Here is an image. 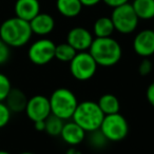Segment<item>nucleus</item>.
<instances>
[{"label": "nucleus", "instance_id": "f257e3e1", "mask_svg": "<svg viewBox=\"0 0 154 154\" xmlns=\"http://www.w3.org/2000/svg\"><path fill=\"white\" fill-rule=\"evenodd\" d=\"M33 36L30 22L12 17L0 24V39L10 48H21L29 43Z\"/></svg>", "mask_w": 154, "mask_h": 154}, {"label": "nucleus", "instance_id": "f03ea898", "mask_svg": "<svg viewBox=\"0 0 154 154\" xmlns=\"http://www.w3.org/2000/svg\"><path fill=\"white\" fill-rule=\"evenodd\" d=\"M89 53L92 55L98 66L105 68L117 64L122 57V45L113 37H95L89 49Z\"/></svg>", "mask_w": 154, "mask_h": 154}, {"label": "nucleus", "instance_id": "7ed1b4c3", "mask_svg": "<svg viewBox=\"0 0 154 154\" xmlns=\"http://www.w3.org/2000/svg\"><path fill=\"white\" fill-rule=\"evenodd\" d=\"M105 114L98 103L93 100H85L78 103L72 120L80 126L87 133L98 130L103 120Z\"/></svg>", "mask_w": 154, "mask_h": 154}, {"label": "nucleus", "instance_id": "20e7f679", "mask_svg": "<svg viewBox=\"0 0 154 154\" xmlns=\"http://www.w3.org/2000/svg\"><path fill=\"white\" fill-rule=\"evenodd\" d=\"M49 100L52 114L63 120H69L73 117V114L79 103L76 95L70 89L63 87L54 90Z\"/></svg>", "mask_w": 154, "mask_h": 154}, {"label": "nucleus", "instance_id": "39448f33", "mask_svg": "<svg viewBox=\"0 0 154 154\" xmlns=\"http://www.w3.org/2000/svg\"><path fill=\"white\" fill-rule=\"evenodd\" d=\"M111 19L114 29L120 34L128 35L133 33L138 26L139 19L133 10L132 5L126 3L113 9Z\"/></svg>", "mask_w": 154, "mask_h": 154}, {"label": "nucleus", "instance_id": "423d86ee", "mask_svg": "<svg viewBox=\"0 0 154 154\" xmlns=\"http://www.w3.org/2000/svg\"><path fill=\"white\" fill-rule=\"evenodd\" d=\"M98 64L89 51L77 52L75 57L70 61V72L75 79L79 82L90 80L97 72Z\"/></svg>", "mask_w": 154, "mask_h": 154}, {"label": "nucleus", "instance_id": "0eeeda50", "mask_svg": "<svg viewBox=\"0 0 154 154\" xmlns=\"http://www.w3.org/2000/svg\"><path fill=\"white\" fill-rule=\"evenodd\" d=\"M99 130L103 133L109 141H122L129 134L128 120L120 113L105 115Z\"/></svg>", "mask_w": 154, "mask_h": 154}, {"label": "nucleus", "instance_id": "6e6552de", "mask_svg": "<svg viewBox=\"0 0 154 154\" xmlns=\"http://www.w3.org/2000/svg\"><path fill=\"white\" fill-rule=\"evenodd\" d=\"M54 41L49 38H40L34 41L28 50V57L36 66H45L55 58Z\"/></svg>", "mask_w": 154, "mask_h": 154}, {"label": "nucleus", "instance_id": "1a4fd4ad", "mask_svg": "<svg viewBox=\"0 0 154 154\" xmlns=\"http://www.w3.org/2000/svg\"><path fill=\"white\" fill-rule=\"evenodd\" d=\"M24 112L33 122L38 120H45L52 114L49 98L45 95L32 96L28 100Z\"/></svg>", "mask_w": 154, "mask_h": 154}, {"label": "nucleus", "instance_id": "9d476101", "mask_svg": "<svg viewBox=\"0 0 154 154\" xmlns=\"http://www.w3.org/2000/svg\"><path fill=\"white\" fill-rule=\"evenodd\" d=\"M133 50L135 54L143 58L154 55V31L152 29L141 30L133 39Z\"/></svg>", "mask_w": 154, "mask_h": 154}, {"label": "nucleus", "instance_id": "9b49d317", "mask_svg": "<svg viewBox=\"0 0 154 154\" xmlns=\"http://www.w3.org/2000/svg\"><path fill=\"white\" fill-rule=\"evenodd\" d=\"M93 40V34L84 26H75L66 34V42L77 52L89 51Z\"/></svg>", "mask_w": 154, "mask_h": 154}, {"label": "nucleus", "instance_id": "f8f14e48", "mask_svg": "<svg viewBox=\"0 0 154 154\" xmlns=\"http://www.w3.org/2000/svg\"><path fill=\"white\" fill-rule=\"evenodd\" d=\"M60 136L66 143H68L71 147H75L86 139L87 132L75 122L71 120V122H64Z\"/></svg>", "mask_w": 154, "mask_h": 154}, {"label": "nucleus", "instance_id": "ddd939ff", "mask_svg": "<svg viewBox=\"0 0 154 154\" xmlns=\"http://www.w3.org/2000/svg\"><path fill=\"white\" fill-rule=\"evenodd\" d=\"M31 30L37 36H47L55 29V19L48 13H39L30 21Z\"/></svg>", "mask_w": 154, "mask_h": 154}, {"label": "nucleus", "instance_id": "4468645a", "mask_svg": "<svg viewBox=\"0 0 154 154\" xmlns=\"http://www.w3.org/2000/svg\"><path fill=\"white\" fill-rule=\"evenodd\" d=\"M14 12L16 17L30 22L40 13V2L39 0H16Z\"/></svg>", "mask_w": 154, "mask_h": 154}, {"label": "nucleus", "instance_id": "2eb2a0df", "mask_svg": "<svg viewBox=\"0 0 154 154\" xmlns=\"http://www.w3.org/2000/svg\"><path fill=\"white\" fill-rule=\"evenodd\" d=\"M28 100V97L23 91L18 88H12L5 103H7L12 113H21L26 110Z\"/></svg>", "mask_w": 154, "mask_h": 154}, {"label": "nucleus", "instance_id": "dca6fc26", "mask_svg": "<svg viewBox=\"0 0 154 154\" xmlns=\"http://www.w3.org/2000/svg\"><path fill=\"white\" fill-rule=\"evenodd\" d=\"M84 5L80 0H56L58 13L66 18H75L82 11Z\"/></svg>", "mask_w": 154, "mask_h": 154}, {"label": "nucleus", "instance_id": "f3484780", "mask_svg": "<svg viewBox=\"0 0 154 154\" xmlns=\"http://www.w3.org/2000/svg\"><path fill=\"white\" fill-rule=\"evenodd\" d=\"M115 32L113 22L111 17H99L95 20L93 24V34L96 38H103V37H112Z\"/></svg>", "mask_w": 154, "mask_h": 154}, {"label": "nucleus", "instance_id": "a211bd4d", "mask_svg": "<svg viewBox=\"0 0 154 154\" xmlns=\"http://www.w3.org/2000/svg\"><path fill=\"white\" fill-rule=\"evenodd\" d=\"M132 7L139 20L154 18V0H133Z\"/></svg>", "mask_w": 154, "mask_h": 154}, {"label": "nucleus", "instance_id": "6ab92c4d", "mask_svg": "<svg viewBox=\"0 0 154 154\" xmlns=\"http://www.w3.org/2000/svg\"><path fill=\"white\" fill-rule=\"evenodd\" d=\"M99 108L103 111V113L105 115H110V114H115L119 113L120 110V103L118 100V98L114 94L111 93H107L103 94L99 97L98 101Z\"/></svg>", "mask_w": 154, "mask_h": 154}, {"label": "nucleus", "instance_id": "aec40b11", "mask_svg": "<svg viewBox=\"0 0 154 154\" xmlns=\"http://www.w3.org/2000/svg\"><path fill=\"white\" fill-rule=\"evenodd\" d=\"M77 54V51L73 47H71L68 42H62L59 45H56L55 48V59L59 60L61 62H70L75 55Z\"/></svg>", "mask_w": 154, "mask_h": 154}, {"label": "nucleus", "instance_id": "412c9836", "mask_svg": "<svg viewBox=\"0 0 154 154\" xmlns=\"http://www.w3.org/2000/svg\"><path fill=\"white\" fill-rule=\"evenodd\" d=\"M64 125V120L57 116L51 115L45 119V132L51 136H58L60 135L62 130V127Z\"/></svg>", "mask_w": 154, "mask_h": 154}, {"label": "nucleus", "instance_id": "4be33fe9", "mask_svg": "<svg viewBox=\"0 0 154 154\" xmlns=\"http://www.w3.org/2000/svg\"><path fill=\"white\" fill-rule=\"evenodd\" d=\"M88 143L91 146V148L94 150H103L107 147L108 143H110L103 133L100 130H95L88 133Z\"/></svg>", "mask_w": 154, "mask_h": 154}, {"label": "nucleus", "instance_id": "5701e85b", "mask_svg": "<svg viewBox=\"0 0 154 154\" xmlns=\"http://www.w3.org/2000/svg\"><path fill=\"white\" fill-rule=\"evenodd\" d=\"M12 89V84L7 75L0 73V101H5Z\"/></svg>", "mask_w": 154, "mask_h": 154}, {"label": "nucleus", "instance_id": "b1692460", "mask_svg": "<svg viewBox=\"0 0 154 154\" xmlns=\"http://www.w3.org/2000/svg\"><path fill=\"white\" fill-rule=\"evenodd\" d=\"M12 112L5 101H0V129L5 128L10 122Z\"/></svg>", "mask_w": 154, "mask_h": 154}, {"label": "nucleus", "instance_id": "393cba45", "mask_svg": "<svg viewBox=\"0 0 154 154\" xmlns=\"http://www.w3.org/2000/svg\"><path fill=\"white\" fill-rule=\"evenodd\" d=\"M153 70V63L149 58H143L138 66V73L141 76H148Z\"/></svg>", "mask_w": 154, "mask_h": 154}, {"label": "nucleus", "instance_id": "a878e982", "mask_svg": "<svg viewBox=\"0 0 154 154\" xmlns=\"http://www.w3.org/2000/svg\"><path fill=\"white\" fill-rule=\"evenodd\" d=\"M11 56V48L0 39V66L7 63Z\"/></svg>", "mask_w": 154, "mask_h": 154}, {"label": "nucleus", "instance_id": "bb28decb", "mask_svg": "<svg viewBox=\"0 0 154 154\" xmlns=\"http://www.w3.org/2000/svg\"><path fill=\"white\" fill-rule=\"evenodd\" d=\"M146 97H147L148 103L154 108V82H152L151 84L149 85V87L147 88Z\"/></svg>", "mask_w": 154, "mask_h": 154}, {"label": "nucleus", "instance_id": "cd10ccee", "mask_svg": "<svg viewBox=\"0 0 154 154\" xmlns=\"http://www.w3.org/2000/svg\"><path fill=\"white\" fill-rule=\"evenodd\" d=\"M103 2L105 3L106 5H108L109 8L115 9V8L120 7V5L128 3L129 0H103Z\"/></svg>", "mask_w": 154, "mask_h": 154}, {"label": "nucleus", "instance_id": "c85d7f7f", "mask_svg": "<svg viewBox=\"0 0 154 154\" xmlns=\"http://www.w3.org/2000/svg\"><path fill=\"white\" fill-rule=\"evenodd\" d=\"M101 1H103V0H80L82 5L87 8L95 7V5H97L99 2H101Z\"/></svg>", "mask_w": 154, "mask_h": 154}, {"label": "nucleus", "instance_id": "c756f323", "mask_svg": "<svg viewBox=\"0 0 154 154\" xmlns=\"http://www.w3.org/2000/svg\"><path fill=\"white\" fill-rule=\"evenodd\" d=\"M34 128L38 132H42L45 130V120H38V122H34Z\"/></svg>", "mask_w": 154, "mask_h": 154}, {"label": "nucleus", "instance_id": "7c9ffc66", "mask_svg": "<svg viewBox=\"0 0 154 154\" xmlns=\"http://www.w3.org/2000/svg\"><path fill=\"white\" fill-rule=\"evenodd\" d=\"M66 154H84V153H82L79 149H77V148L71 147V148H69V149L66 150Z\"/></svg>", "mask_w": 154, "mask_h": 154}, {"label": "nucleus", "instance_id": "2f4dec72", "mask_svg": "<svg viewBox=\"0 0 154 154\" xmlns=\"http://www.w3.org/2000/svg\"><path fill=\"white\" fill-rule=\"evenodd\" d=\"M0 154H11L10 152L5 151V150H0Z\"/></svg>", "mask_w": 154, "mask_h": 154}, {"label": "nucleus", "instance_id": "473e14b6", "mask_svg": "<svg viewBox=\"0 0 154 154\" xmlns=\"http://www.w3.org/2000/svg\"><path fill=\"white\" fill-rule=\"evenodd\" d=\"M19 154H35V153H33V152H21Z\"/></svg>", "mask_w": 154, "mask_h": 154}, {"label": "nucleus", "instance_id": "72a5a7b5", "mask_svg": "<svg viewBox=\"0 0 154 154\" xmlns=\"http://www.w3.org/2000/svg\"><path fill=\"white\" fill-rule=\"evenodd\" d=\"M152 30H153V31H154V24H153V29H152Z\"/></svg>", "mask_w": 154, "mask_h": 154}]
</instances>
